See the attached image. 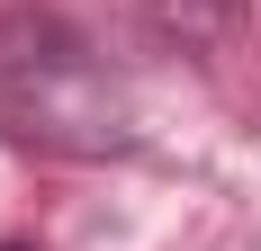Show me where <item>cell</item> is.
I'll list each match as a JSON object with an SVG mask.
<instances>
[{
	"mask_svg": "<svg viewBox=\"0 0 261 251\" xmlns=\"http://www.w3.org/2000/svg\"><path fill=\"white\" fill-rule=\"evenodd\" d=\"M0 135L45 162H117L135 152V108L108 54L63 9L0 18Z\"/></svg>",
	"mask_w": 261,
	"mask_h": 251,
	"instance_id": "6da1fadb",
	"label": "cell"
},
{
	"mask_svg": "<svg viewBox=\"0 0 261 251\" xmlns=\"http://www.w3.org/2000/svg\"><path fill=\"white\" fill-rule=\"evenodd\" d=\"M153 9V27L162 36H180V45H216L225 27H234V9L243 0H144Z\"/></svg>",
	"mask_w": 261,
	"mask_h": 251,
	"instance_id": "7a4b0ae2",
	"label": "cell"
},
{
	"mask_svg": "<svg viewBox=\"0 0 261 251\" xmlns=\"http://www.w3.org/2000/svg\"><path fill=\"white\" fill-rule=\"evenodd\" d=\"M0 251H36V242H0Z\"/></svg>",
	"mask_w": 261,
	"mask_h": 251,
	"instance_id": "3957f363",
	"label": "cell"
}]
</instances>
